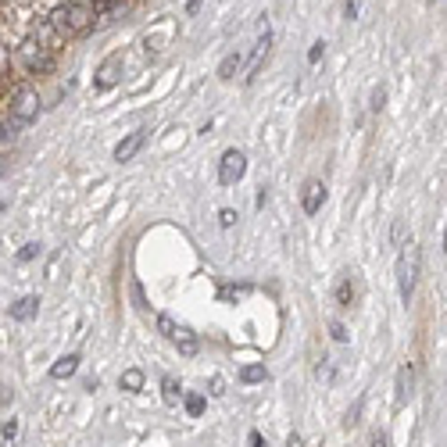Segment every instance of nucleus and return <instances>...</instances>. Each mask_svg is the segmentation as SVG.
I'll use <instances>...</instances> for the list:
<instances>
[{
  "instance_id": "obj_25",
  "label": "nucleus",
  "mask_w": 447,
  "mask_h": 447,
  "mask_svg": "<svg viewBox=\"0 0 447 447\" xmlns=\"http://www.w3.org/2000/svg\"><path fill=\"white\" fill-rule=\"evenodd\" d=\"M329 329H333V340H340V344L347 340V329H344L340 322H329Z\"/></svg>"
},
{
  "instance_id": "obj_4",
  "label": "nucleus",
  "mask_w": 447,
  "mask_h": 447,
  "mask_svg": "<svg viewBox=\"0 0 447 447\" xmlns=\"http://www.w3.org/2000/svg\"><path fill=\"white\" fill-rule=\"evenodd\" d=\"M158 329H161V333H165L183 354H197V336H193L186 326H179L172 315H158Z\"/></svg>"
},
{
  "instance_id": "obj_9",
  "label": "nucleus",
  "mask_w": 447,
  "mask_h": 447,
  "mask_svg": "<svg viewBox=\"0 0 447 447\" xmlns=\"http://www.w3.org/2000/svg\"><path fill=\"white\" fill-rule=\"evenodd\" d=\"M147 143V129H136V133H129L118 147H115V161H133L136 154H140V147Z\"/></svg>"
},
{
  "instance_id": "obj_21",
  "label": "nucleus",
  "mask_w": 447,
  "mask_h": 447,
  "mask_svg": "<svg viewBox=\"0 0 447 447\" xmlns=\"http://www.w3.org/2000/svg\"><path fill=\"white\" fill-rule=\"evenodd\" d=\"M33 258H40V244H26L19 251V262H33Z\"/></svg>"
},
{
  "instance_id": "obj_31",
  "label": "nucleus",
  "mask_w": 447,
  "mask_h": 447,
  "mask_svg": "<svg viewBox=\"0 0 447 447\" xmlns=\"http://www.w3.org/2000/svg\"><path fill=\"white\" fill-rule=\"evenodd\" d=\"M200 11V0H190V4H186V15H197Z\"/></svg>"
},
{
  "instance_id": "obj_23",
  "label": "nucleus",
  "mask_w": 447,
  "mask_h": 447,
  "mask_svg": "<svg viewBox=\"0 0 447 447\" xmlns=\"http://www.w3.org/2000/svg\"><path fill=\"white\" fill-rule=\"evenodd\" d=\"M344 15H347V19H358V15H361V0H347V4H344Z\"/></svg>"
},
{
  "instance_id": "obj_24",
  "label": "nucleus",
  "mask_w": 447,
  "mask_h": 447,
  "mask_svg": "<svg viewBox=\"0 0 447 447\" xmlns=\"http://www.w3.org/2000/svg\"><path fill=\"white\" fill-rule=\"evenodd\" d=\"M383 101H386V93H383V90H372V111H383Z\"/></svg>"
},
{
  "instance_id": "obj_1",
  "label": "nucleus",
  "mask_w": 447,
  "mask_h": 447,
  "mask_svg": "<svg viewBox=\"0 0 447 447\" xmlns=\"http://www.w3.org/2000/svg\"><path fill=\"white\" fill-rule=\"evenodd\" d=\"M93 22H97V11L90 4H83V0H72V4H61V8L51 11V29L65 40L86 36L93 29Z\"/></svg>"
},
{
  "instance_id": "obj_22",
  "label": "nucleus",
  "mask_w": 447,
  "mask_h": 447,
  "mask_svg": "<svg viewBox=\"0 0 447 447\" xmlns=\"http://www.w3.org/2000/svg\"><path fill=\"white\" fill-rule=\"evenodd\" d=\"M322 54H326V43L319 40V43H312V51H308V61H312V65H319V61H322Z\"/></svg>"
},
{
  "instance_id": "obj_12",
  "label": "nucleus",
  "mask_w": 447,
  "mask_h": 447,
  "mask_svg": "<svg viewBox=\"0 0 447 447\" xmlns=\"http://www.w3.org/2000/svg\"><path fill=\"white\" fill-rule=\"evenodd\" d=\"M411 386H415V369H411V361H408V365L397 369V401H401V404L411 397Z\"/></svg>"
},
{
  "instance_id": "obj_20",
  "label": "nucleus",
  "mask_w": 447,
  "mask_h": 447,
  "mask_svg": "<svg viewBox=\"0 0 447 447\" xmlns=\"http://www.w3.org/2000/svg\"><path fill=\"white\" fill-rule=\"evenodd\" d=\"M186 411H190V415H200V411H204V397H200V394H190V397H186Z\"/></svg>"
},
{
  "instance_id": "obj_2",
  "label": "nucleus",
  "mask_w": 447,
  "mask_h": 447,
  "mask_svg": "<svg viewBox=\"0 0 447 447\" xmlns=\"http://www.w3.org/2000/svg\"><path fill=\"white\" fill-rule=\"evenodd\" d=\"M418 247L415 244H401V255H397V290H401V301L408 304L411 294H415V283H418Z\"/></svg>"
},
{
  "instance_id": "obj_7",
  "label": "nucleus",
  "mask_w": 447,
  "mask_h": 447,
  "mask_svg": "<svg viewBox=\"0 0 447 447\" xmlns=\"http://www.w3.org/2000/svg\"><path fill=\"white\" fill-rule=\"evenodd\" d=\"M322 204H326V186H322L319 179H308L304 190H301V207H304V215H319Z\"/></svg>"
},
{
  "instance_id": "obj_29",
  "label": "nucleus",
  "mask_w": 447,
  "mask_h": 447,
  "mask_svg": "<svg viewBox=\"0 0 447 447\" xmlns=\"http://www.w3.org/2000/svg\"><path fill=\"white\" fill-rule=\"evenodd\" d=\"M15 433H19V426H15V422H8V426H4V440H15Z\"/></svg>"
},
{
  "instance_id": "obj_15",
  "label": "nucleus",
  "mask_w": 447,
  "mask_h": 447,
  "mask_svg": "<svg viewBox=\"0 0 447 447\" xmlns=\"http://www.w3.org/2000/svg\"><path fill=\"white\" fill-rule=\"evenodd\" d=\"M336 304H340V308H351V304H354V283H351L347 276L336 283Z\"/></svg>"
},
{
  "instance_id": "obj_30",
  "label": "nucleus",
  "mask_w": 447,
  "mask_h": 447,
  "mask_svg": "<svg viewBox=\"0 0 447 447\" xmlns=\"http://www.w3.org/2000/svg\"><path fill=\"white\" fill-rule=\"evenodd\" d=\"M287 447H304V440H301L297 433H290V436H287Z\"/></svg>"
},
{
  "instance_id": "obj_8",
  "label": "nucleus",
  "mask_w": 447,
  "mask_h": 447,
  "mask_svg": "<svg viewBox=\"0 0 447 447\" xmlns=\"http://www.w3.org/2000/svg\"><path fill=\"white\" fill-rule=\"evenodd\" d=\"M122 79V54H111V58H104V65L97 68V90H111L115 83Z\"/></svg>"
},
{
  "instance_id": "obj_14",
  "label": "nucleus",
  "mask_w": 447,
  "mask_h": 447,
  "mask_svg": "<svg viewBox=\"0 0 447 447\" xmlns=\"http://www.w3.org/2000/svg\"><path fill=\"white\" fill-rule=\"evenodd\" d=\"M240 65H244V58L233 51V54H226L222 58V65H218V79H233L237 72H240Z\"/></svg>"
},
{
  "instance_id": "obj_17",
  "label": "nucleus",
  "mask_w": 447,
  "mask_h": 447,
  "mask_svg": "<svg viewBox=\"0 0 447 447\" xmlns=\"http://www.w3.org/2000/svg\"><path fill=\"white\" fill-rule=\"evenodd\" d=\"M140 386H143V372H140V369L122 372V390H140Z\"/></svg>"
},
{
  "instance_id": "obj_10",
  "label": "nucleus",
  "mask_w": 447,
  "mask_h": 447,
  "mask_svg": "<svg viewBox=\"0 0 447 447\" xmlns=\"http://www.w3.org/2000/svg\"><path fill=\"white\" fill-rule=\"evenodd\" d=\"M269 51H272V33L269 29H262V40H258V47H255V58H251V65H247V83L262 72V65H265V58H269Z\"/></svg>"
},
{
  "instance_id": "obj_13",
  "label": "nucleus",
  "mask_w": 447,
  "mask_h": 447,
  "mask_svg": "<svg viewBox=\"0 0 447 447\" xmlns=\"http://www.w3.org/2000/svg\"><path fill=\"white\" fill-rule=\"evenodd\" d=\"M76 369H79V354H65V358H58V361L51 365V376H54V379H68Z\"/></svg>"
},
{
  "instance_id": "obj_5",
  "label": "nucleus",
  "mask_w": 447,
  "mask_h": 447,
  "mask_svg": "<svg viewBox=\"0 0 447 447\" xmlns=\"http://www.w3.org/2000/svg\"><path fill=\"white\" fill-rule=\"evenodd\" d=\"M247 172V154L244 150H226L218 161V183L222 186H237Z\"/></svg>"
},
{
  "instance_id": "obj_19",
  "label": "nucleus",
  "mask_w": 447,
  "mask_h": 447,
  "mask_svg": "<svg viewBox=\"0 0 447 447\" xmlns=\"http://www.w3.org/2000/svg\"><path fill=\"white\" fill-rule=\"evenodd\" d=\"M233 222H237V211H233V207H222V211H218V226H222V230H230Z\"/></svg>"
},
{
  "instance_id": "obj_3",
  "label": "nucleus",
  "mask_w": 447,
  "mask_h": 447,
  "mask_svg": "<svg viewBox=\"0 0 447 447\" xmlns=\"http://www.w3.org/2000/svg\"><path fill=\"white\" fill-rule=\"evenodd\" d=\"M36 115H40V97H36L33 90H19L15 101H11V111H8V129L19 133V129L33 125Z\"/></svg>"
},
{
  "instance_id": "obj_28",
  "label": "nucleus",
  "mask_w": 447,
  "mask_h": 447,
  "mask_svg": "<svg viewBox=\"0 0 447 447\" xmlns=\"http://www.w3.org/2000/svg\"><path fill=\"white\" fill-rule=\"evenodd\" d=\"M369 447H386V436H383V433H372V440H369Z\"/></svg>"
},
{
  "instance_id": "obj_11",
  "label": "nucleus",
  "mask_w": 447,
  "mask_h": 447,
  "mask_svg": "<svg viewBox=\"0 0 447 447\" xmlns=\"http://www.w3.org/2000/svg\"><path fill=\"white\" fill-rule=\"evenodd\" d=\"M36 312H40V297H22L19 304H11V319L15 322H29V319H36Z\"/></svg>"
},
{
  "instance_id": "obj_27",
  "label": "nucleus",
  "mask_w": 447,
  "mask_h": 447,
  "mask_svg": "<svg viewBox=\"0 0 447 447\" xmlns=\"http://www.w3.org/2000/svg\"><path fill=\"white\" fill-rule=\"evenodd\" d=\"M251 447H269V443L262 440V433H258V429H251Z\"/></svg>"
},
{
  "instance_id": "obj_6",
  "label": "nucleus",
  "mask_w": 447,
  "mask_h": 447,
  "mask_svg": "<svg viewBox=\"0 0 447 447\" xmlns=\"http://www.w3.org/2000/svg\"><path fill=\"white\" fill-rule=\"evenodd\" d=\"M47 51H51V47H43V43H22V61H26V68H29V72H51L54 61H51Z\"/></svg>"
},
{
  "instance_id": "obj_16",
  "label": "nucleus",
  "mask_w": 447,
  "mask_h": 447,
  "mask_svg": "<svg viewBox=\"0 0 447 447\" xmlns=\"http://www.w3.org/2000/svg\"><path fill=\"white\" fill-rule=\"evenodd\" d=\"M240 379H244V383H265V365H244V369H240Z\"/></svg>"
},
{
  "instance_id": "obj_32",
  "label": "nucleus",
  "mask_w": 447,
  "mask_h": 447,
  "mask_svg": "<svg viewBox=\"0 0 447 447\" xmlns=\"http://www.w3.org/2000/svg\"><path fill=\"white\" fill-rule=\"evenodd\" d=\"M443 255H447V233H443Z\"/></svg>"
},
{
  "instance_id": "obj_26",
  "label": "nucleus",
  "mask_w": 447,
  "mask_h": 447,
  "mask_svg": "<svg viewBox=\"0 0 447 447\" xmlns=\"http://www.w3.org/2000/svg\"><path fill=\"white\" fill-rule=\"evenodd\" d=\"M358 411H361V401H354V408L347 411V426H354V422H358Z\"/></svg>"
},
{
  "instance_id": "obj_18",
  "label": "nucleus",
  "mask_w": 447,
  "mask_h": 447,
  "mask_svg": "<svg viewBox=\"0 0 447 447\" xmlns=\"http://www.w3.org/2000/svg\"><path fill=\"white\" fill-rule=\"evenodd\" d=\"M165 404H179V390H175V379L172 376H165Z\"/></svg>"
}]
</instances>
